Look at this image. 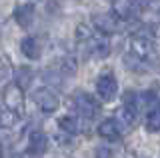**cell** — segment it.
Returning <instances> with one entry per match:
<instances>
[{
    "mask_svg": "<svg viewBox=\"0 0 160 158\" xmlns=\"http://www.w3.org/2000/svg\"><path fill=\"white\" fill-rule=\"evenodd\" d=\"M124 64H126V68H130V70H134V72H144L148 68V62L140 60V58L134 56L132 52L124 54Z\"/></svg>",
    "mask_w": 160,
    "mask_h": 158,
    "instance_id": "9a60e30c",
    "label": "cell"
},
{
    "mask_svg": "<svg viewBox=\"0 0 160 158\" xmlns=\"http://www.w3.org/2000/svg\"><path fill=\"white\" fill-rule=\"evenodd\" d=\"M58 128L62 132H66V134L74 136V134H78V132H80V118L78 116H72V114L60 116L58 118Z\"/></svg>",
    "mask_w": 160,
    "mask_h": 158,
    "instance_id": "4fadbf2b",
    "label": "cell"
},
{
    "mask_svg": "<svg viewBox=\"0 0 160 158\" xmlns=\"http://www.w3.org/2000/svg\"><path fill=\"white\" fill-rule=\"evenodd\" d=\"M72 102H74V110L78 112V116L86 118V120H92V118L100 112V104H98V100H96L94 96H90L88 92L78 90L76 94H74Z\"/></svg>",
    "mask_w": 160,
    "mask_h": 158,
    "instance_id": "3957f363",
    "label": "cell"
},
{
    "mask_svg": "<svg viewBox=\"0 0 160 158\" xmlns=\"http://www.w3.org/2000/svg\"><path fill=\"white\" fill-rule=\"evenodd\" d=\"M12 158H32V154H28V152H20V154H14Z\"/></svg>",
    "mask_w": 160,
    "mask_h": 158,
    "instance_id": "d4e9b609",
    "label": "cell"
},
{
    "mask_svg": "<svg viewBox=\"0 0 160 158\" xmlns=\"http://www.w3.org/2000/svg\"><path fill=\"white\" fill-rule=\"evenodd\" d=\"M20 50H22V54L26 58H30V60H38V58L42 56V46H40V42L34 36H24L22 40H20Z\"/></svg>",
    "mask_w": 160,
    "mask_h": 158,
    "instance_id": "8fae6325",
    "label": "cell"
},
{
    "mask_svg": "<svg viewBox=\"0 0 160 158\" xmlns=\"http://www.w3.org/2000/svg\"><path fill=\"white\" fill-rule=\"evenodd\" d=\"M136 114L138 112L134 110V108H130V106H120L118 110H116V124L118 126H124V128H128V126H132L134 124V120H136Z\"/></svg>",
    "mask_w": 160,
    "mask_h": 158,
    "instance_id": "7c38bea8",
    "label": "cell"
},
{
    "mask_svg": "<svg viewBox=\"0 0 160 158\" xmlns=\"http://www.w3.org/2000/svg\"><path fill=\"white\" fill-rule=\"evenodd\" d=\"M118 94V80L112 72H102L96 78V96L102 102H112Z\"/></svg>",
    "mask_w": 160,
    "mask_h": 158,
    "instance_id": "277c9868",
    "label": "cell"
},
{
    "mask_svg": "<svg viewBox=\"0 0 160 158\" xmlns=\"http://www.w3.org/2000/svg\"><path fill=\"white\" fill-rule=\"evenodd\" d=\"M0 156H2V150H0Z\"/></svg>",
    "mask_w": 160,
    "mask_h": 158,
    "instance_id": "484cf974",
    "label": "cell"
},
{
    "mask_svg": "<svg viewBox=\"0 0 160 158\" xmlns=\"http://www.w3.org/2000/svg\"><path fill=\"white\" fill-rule=\"evenodd\" d=\"M78 64H76V58L72 56V54H66V56L60 58V72L66 74V76H72L74 72H76Z\"/></svg>",
    "mask_w": 160,
    "mask_h": 158,
    "instance_id": "e0dca14e",
    "label": "cell"
},
{
    "mask_svg": "<svg viewBox=\"0 0 160 158\" xmlns=\"http://www.w3.org/2000/svg\"><path fill=\"white\" fill-rule=\"evenodd\" d=\"M140 32H144V34H146V36H150V38H160V22H150V24H146V26H144Z\"/></svg>",
    "mask_w": 160,
    "mask_h": 158,
    "instance_id": "7402d4cb",
    "label": "cell"
},
{
    "mask_svg": "<svg viewBox=\"0 0 160 158\" xmlns=\"http://www.w3.org/2000/svg\"><path fill=\"white\" fill-rule=\"evenodd\" d=\"M146 130L148 132H158L160 130V104L154 106L146 116Z\"/></svg>",
    "mask_w": 160,
    "mask_h": 158,
    "instance_id": "2e32d148",
    "label": "cell"
},
{
    "mask_svg": "<svg viewBox=\"0 0 160 158\" xmlns=\"http://www.w3.org/2000/svg\"><path fill=\"white\" fill-rule=\"evenodd\" d=\"M94 158H112V150L108 146H98L94 150Z\"/></svg>",
    "mask_w": 160,
    "mask_h": 158,
    "instance_id": "cb8c5ba5",
    "label": "cell"
},
{
    "mask_svg": "<svg viewBox=\"0 0 160 158\" xmlns=\"http://www.w3.org/2000/svg\"><path fill=\"white\" fill-rule=\"evenodd\" d=\"M10 76H12V64L6 56H0V84L8 82Z\"/></svg>",
    "mask_w": 160,
    "mask_h": 158,
    "instance_id": "d6986e66",
    "label": "cell"
},
{
    "mask_svg": "<svg viewBox=\"0 0 160 158\" xmlns=\"http://www.w3.org/2000/svg\"><path fill=\"white\" fill-rule=\"evenodd\" d=\"M94 36V30L92 26H88V24H78L76 30H74V38H76V42H88L90 38Z\"/></svg>",
    "mask_w": 160,
    "mask_h": 158,
    "instance_id": "ac0fdd59",
    "label": "cell"
},
{
    "mask_svg": "<svg viewBox=\"0 0 160 158\" xmlns=\"http://www.w3.org/2000/svg\"><path fill=\"white\" fill-rule=\"evenodd\" d=\"M120 22L112 12H98V14H92V28L98 30L100 34L104 36H110V34H116L120 30Z\"/></svg>",
    "mask_w": 160,
    "mask_h": 158,
    "instance_id": "8992f818",
    "label": "cell"
},
{
    "mask_svg": "<svg viewBox=\"0 0 160 158\" xmlns=\"http://www.w3.org/2000/svg\"><path fill=\"white\" fill-rule=\"evenodd\" d=\"M48 148V136L44 134L42 130H32L28 136V154L40 156L44 154Z\"/></svg>",
    "mask_w": 160,
    "mask_h": 158,
    "instance_id": "ba28073f",
    "label": "cell"
},
{
    "mask_svg": "<svg viewBox=\"0 0 160 158\" xmlns=\"http://www.w3.org/2000/svg\"><path fill=\"white\" fill-rule=\"evenodd\" d=\"M32 78H34V74L28 66H20L16 70V82H14V84H18L22 90H26L30 86V82H32Z\"/></svg>",
    "mask_w": 160,
    "mask_h": 158,
    "instance_id": "5bb4252c",
    "label": "cell"
},
{
    "mask_svg": "<svg viewBox=\"0 0 160 158\" xmlns=\"http://www.w3.org/2000/svg\"><path fill=\"white\" fill-rule=\"evenodd\" d=\"M2 102L4 108H8L10 112L22 116L24 114V90L18 84H8L2 92Z\"/></svg>",
    "mask_w": 160,
    "mask_h": 158,
    "instance_id": "5b68a950",
    "label": "cell"
},
{
    "mask_svg": "<svg viewBox=\"0 0 160 158\" xmlns=\"http://www.w3.org/2000/svg\"><path fill=\"white\" fill-rule=\"evenodd\" d=\"M86 44V50H88V54L92 58H98V60H102V58H106L108 54H110V44L104 40V38H90L88 42H84Z\"/></svg>",
    "mask_w": 160,
    "mask_h": 158,
    "instance_id": "30bf717a",
    "label": "cell"
},
{
    "mask_svg": "<svg viewBox=\"0 0 160 158\" xmlns=\"http://www.w3.org/2000/svg\"><path fill=\"white\" fill-rule=\"evenodd\" d=\"M32 100H34V104L40 108V112H44V114H52V112H56L60 108L58 94L52 90V88H48V86L36 88L34 94H32Z\"/></svg>",
    "mask_w": 160,
    "mask_h": 158,
    "instance_id": "7a4b0ae2",
    "label": "cell"
},
{
    "mask_svg": "<svg viewBox=\"0 0 160 158\" xmlns=\"http://www.w3.org/2000/svg\"><path fill=\"white\" fill-rule=\"evenodd\" d=\"M96 132H98V136H102L104 140H110V142H114V140L120 138V126L116 124L114 118H104L98 124Z\"/></svg>",
    "mask_w": 160,
    "mask_h": 158,
    "instance_id": "9c48e42d",
    "label": "cell"
},
{
    "mask_svg": "<svg viewBox=\"0 0 160 158\" xmlns=\"http://www.w3.org/2000/svg\"><path fill=\"white\" fill-rule=\"evenodd\" d=\"M130 52L134 54V56H138L140 60L144 62H150L156 58V46H154L152 38L146 36L144 32H136L132 38H130Z\"/></svg>",
    "mask_w": 160,
    "mask_h": 158,
    "instance_id": "6da1fadb",
    "label": "cell"
},
{
    "mask_svg": "<svg viewBox=\"0 0 160 158\" xmlns=\"http://www.w3.org/2000/svg\"><path fill=\"white\" fill-rule=\"evenodd\" d=\"M54 138H56V142H58L60 146H70V144H72V138H70V134H66V132H62V130H60Z\"/></svg>",
    "mask_w": 160,
    "mask_h": 158,
    "instance_id": "603a6c76",
    "label": "cell"
},
{
    "mask_svg": "<svg viewBox=\"0 0 160 158\" xmlns=\"http://www.w3.org/2000/svg\"><path fill=\"white\" fill-rule=\"evenodd\" d=\"M18 118H20L18 114H14V112H10L8 108H4V110L0 112V124L6 126V128H12L18 122Z\"/></svg>",
    "mask_w": 160,
    "mask_h": 158,
    "instance_id": "ffe728a7",
    "label": "cell"
},
{
    "mask_svg": "<svg viewBox=\"0 0 160 158\" xmlns=\"http://www.w3.org/2000/svg\"><path fill=\"white\" fill-rule=\"evenodd\" d=\"M44 80L50 82L52 86H60V84H62V72H56V70H44Z\"/></svg>",
    "mask_w": 160,
    "mask_h": 158,
    "instance_id": "44dd1931",
    "label": "cell"
},
{
    "mask_svg": "<svg viewBox=\"0 0 160 158\" xmlns=\"http://www.w3.org/2000/svg\"><path fill=\"white\" fill-rule=\"evenodd\" d=\"M34 16H36V8L30 2L18 4L14 8V20H16V24L20 28H30V24L34 22Z\"/></svg>",
    "mask_w": 160,
    "mask_h": 158,
    "instance_id": "52a82bcc",
    "label": "cell"
}]
</instances>
